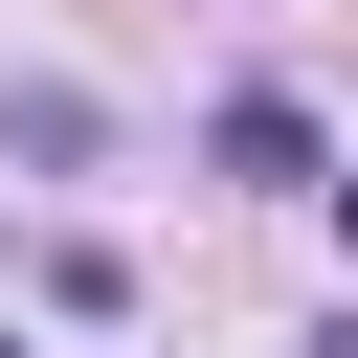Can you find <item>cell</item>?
I'll return each instance as SVG.
<instances>
[{
	"mask_svg": "<svg viewBox=\"0 0 358 358\" xmlns=\"http://www.w3.org/2000/svg\"><path fill=\"white\" fill-rule=\"evenodd\" d=\"M201 157H224L246 201H313V179H336V134H313L291 90H224V112H201Z\"/></svg>",
	"mask_w": 358,
	"mask_h": 358,
	"instance_id": "6da1fadb",
	"label": "cell"
},
{
	"mask_svg": "<svg viewBox=\"0 0 358 358\" xmlns=\"http://www.w3.org/2000/svg\"><path fill=\"white\" fill-rule=\"evenodd\" d=\"M90 134H112V112H90V90H0V157H22V179H67V157H90Z\"/></svg>",
	"mask_w": 358,
	"mask_h": 358,
	"instance_id": "7a4b0ae2",
	"label": "cell"
},
{
	"mask_svg": "<svg viewBox=\"0 0 358 358\" xmlns=\"http://www.w3.org/2000/svg\"><path fill=\"white\" fill-rule=\"evenodd\" d=\"M313 201H336V246H358V157H336V179H313Z\"/></svg>",
	"mask_w": 358,
	"mask_h": 358,
	"instance_id": "3957f363",
	"label": "cell"
},
{
	"mask_svg": "<svg viewBox=\"0 0 358 358\" xmlns=\"http://www.w3.org/2000/svg\"><path fill=\"white\" fill-rule=\"evenodd\" d=\"M313 358H358V313H336V336H313Z\"/></svg>",
	"mask_w": 358,
	"mask_h": 358,
	"instance_id": "277c9868",
	"label": "cell"
},
{
	"mask_svg": "<svg viewBox=\"0 0 358 358\" xmlns=\"http://www.w3.org/2000/svg\"><path fill=\"white\" fill-rule=\"evenodd\" d=\"M0 358H22V336H0Z\"/></svg>",
	"mask_w": 358,
	"mask_h": 358,
	"instance_id": "5b68a950",
	"label": "cell"
}]
</instances>
